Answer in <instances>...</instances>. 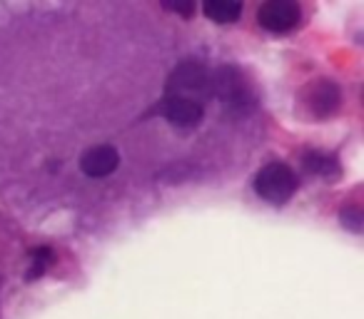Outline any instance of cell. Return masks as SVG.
Here are the masks:
<instances>
[{
	"instance_id": "obj_1",
	"label": "cell",
	"mask_w": 364,
	"mask_h": 319,
	"mask_svg": "<svg viewBox=\"0 0 364 319\" xmlns=\"http://www.w3.org/2000/svg\"><path fill=\"white\" fill-rule=\"evenodd\" d=\"M213 95V75L200 60H182L165 82V97H185L203 105Z\"/></svg>"
},
{
	"instance_id": "obj_2",
	"label": "cell",
	"mask_w": 364,
	"mask_h": 319,
	"mask_svg": "<svg viewBox=\"0 0 364 319\" xmlns=\"http://www.w3.org/2000/svg\"><path fill=\"white\" fill-rule=\"evenodd\" d=\"M297 190V175L284 163H269L255 178V193L269 205H284Z\"/></svg>"
},
{
	"instance_id": "obj_3",
	"label": "cell",
	"mask_w": 364,
	"mask_h": 319,
	"mask_svg": "<svg viewBox=\"0 0 364 319\" xmlns=\"http://www.w3.org/2000/svg\"><path fill=\"white\" fill-rule=\"evenodd\" d=\"M213 95H218L223 105L237 107V110H247L255 105L252 87L235 65H223L213 72Z\"/></svg>"
},
{
	"instance_id": "obj_4",
	"label": "cell",
	"mask_w": 364,
	"mask_h": 319,
	"mask_svg": "<svg viewBox=\"0 0 364 319\" xmlns=\"http://www.w3.org/2000/svg\"><path fill=\"white\" fill-rule=\"evenodd\" d=\"M302 18V11L294 0H267L264 6H259L257 21L264 31L269 33H287Z\"/></svg>"
},
{
	"instance_id": "obj_5",
	"label": "cell",
	"mask_w": 364,
	"mask_h": 319,
	"mask_svg": "<svg viewBox=\"0 0 364 319\" xmlns=\"http://www.w3.org/2000/svg\"><path fill=\"white\" fill-rule=\"evenodd\" d=\"M120 165V152L112 145H95L80 155V170L87 178H107Z\"/></svg>"
},
{
	"instance_id": "obj_6",
	"label": "cell",
	"mask_w": 364,
	"mask_h": 319,
	"mask_svg": "<svg viewBox=\"0 0 364 319\" xmlns=\"http://www.w3.org/2000/svg\"><path fill=\"white\" fill-rule=\"evenodd\" d=\"M160 112L170 125L175 127H195L203 120L205 107L185 97H165L160 105Z\"/></svg>"
},
{
	"instance_id": "obj_7",
	"label": "cell",
	"mask_w": 364,
	"mask_h": 319,
	"mask_svg": "<svg viewBox=\"0 0 364 319\" xmlns=\"http://www.w3.org/2000/svg\"><path fill=\"white\" fill-rule=\"evenodd\" d=\"M309 105H312L314 115H329L339 107V90L334 82L329 80H317L309 87Z\"/></svg>"
},
{
	"instance_id": "obj_8",
	"label": "cell",
	"mask_w": 364,
	"mask_h": 319,
	"mask_svg": "<svg viewBox=\"0 0 364 319\" xmlns=\"http://www.w3.org/2000/svg\"><path fill=\"white\" fill-rule=\"evenodd\" d=\"M304 170L312 175H319V178H337L339 175V165L332 155L327 152H307L302 160Z\"/></svg>"
},
{
	"instance_id": "obj_9",
	"label": "cell",
	"mask_w": 364,
	"mask_h": 319,
	"mask_svg": "<svg viewBox=\"0 0 364 319\" xmlns=\"http://www.w3.org/2000/svg\"><path fill=\"white\" fill-rule=\"evenodd\" d=\"M203 13L215 23H235L242 13V6L235 0H210L203 6Z\"/></svg>"
},
{
	"instance_id": "obj_10",
	"label": "cell",
	"mask_w": 364,
	"mask_h": 319,
	"mask_svg": "<svg viewBox=\"0 0 364 319\" xmlns=\"http://www.w3.org/2000/svg\"><path fill=\"white\" fill-rule=\"evenodd\" d=\"M33 257H36V264H33V269L28 272V279H36L38 274H43L53 264V252L48 247L33 249Z\"/></svg>"
},
{
	"instance_id": "obj_11",
	"label": "cell",
	"mask_w": 364,
	"mask_h": 319,
	"mask_svg": "<svg viewBox=\"0 0 364 319\" xmlns=\"http://www.w3.org/2000/svg\"><path fill=\"white\" fill-rule=\"evenodd\" d=\"M342 225L344 227H349L352 232H362V212H359L357 207H347V210H342Z\"/></svg>"
},
{
	"instance_id": "obj_12",
	"label": "cell",
	"mask_w": 364,
	"mask_h": 319,
	"mask_svg": "<svg viewBox=\"0 0 364 319\" xmlns=\"http://www.w3.org/2000/svg\"><path fill=\"white\" fill-rule=\"evenodd\" d=\"M162 8H165V11L180 13V16H193V13H195L193 3H162Z\"/></svg>"
}]
</instances>
